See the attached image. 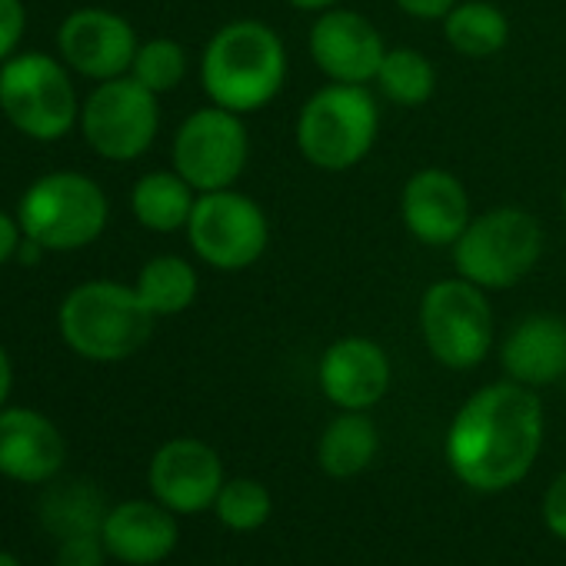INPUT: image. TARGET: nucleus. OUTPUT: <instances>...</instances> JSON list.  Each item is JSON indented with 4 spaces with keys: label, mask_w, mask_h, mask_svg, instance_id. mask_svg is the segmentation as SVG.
<instances>
[{
    "label": "nucleus",
    "mask_w": 566,
    "mask_h": 566,
    "mask_svg": "<svg viewBox=\"0 0 566 566\" xmlns=\"http://www.w3.org/2000/svg\"><path fill=\"white\" fill-rule=\"evenodd\" d=\"M154 314L134 287L114 280H87L57 311L61 340L84 360L117 364L134 357L154 334Z\"/></svg>",
    "instance_id": "obj_3"
},
{
    "label": "nucleus",
    "mask_w": 566,
    "mask_h": 566,
    "mask_svg": "<svg viewBox=\"0 0 566 566\" xmlns=\"http://www.w3.org/2000/svg\"><path fill=\"white\" fill-rule=\"evenodd\" d=\"M563 213H566V190H563Z\"/></svg>",
    "instance_id": "obj_36"
},
{
    "label": "nucleus",
    "mask_w": 566,
    "mask_h": 566,
    "mask_svg": "<svg viewBox=\"0 0 566 566\" xmlns=\"http://www.w3.org/2000/svg\"><path fill=\"white\" fill-rule=\"evenodd\" d=\"M193 187L177 170H154L144 174L130 190V210L140 227L154 233H174L187 227L193 213Z\"/></svg>",
    "instance_id": "obj_20"
},
{
    "label": "nucleus",
    "mask_w": 566,
    "mask_h": 566,
    "mask_svg": "<svg viewBox=\"0 0 566 566\" xmlns=\"http://www.w3.org/2000/svg\"><path fill=\"white\" fill-rule=\"evenodd\" d=\"M134 291L154 317H174L197 301V270L184 256L164 253L144 263Z\"/></svg>",
    "instance_id": "obj_23"
},
{
    "label": "nucleus",
    "mask_w": 566,
    "mask_h": 566,
    "mask_svg": "<svg viewBox=\"0 0 566 566\" xmlns=\"http://www.w3.org/2000/svg\"><path fill=\"white\" fill-rule=\"evenodd\" d=\"M150 493L174 513H200L217 503L223 486V463L217 450L193 437L164 443L150 460Z\"/></svg>",
    "instance_id": "obj_13"
},
{
    "label": "nucleus",
    "mask_w": 566,
    "mask_h": 566,
    "mask_svg": "<svg viewBox=\"0 0 566 566\" xmlns=\"http://www.w3.org/2000/svg\"><path fill=\"white\" fill-rule=\"evenodd\" d=\"M543 520H546V526H549L559 539H566V470H563V473L549 483V490H546Z\"/></svg>",
    "instance_id": "obj_30"
},
{
    "label": "nucleus",
    "mask_w": 566,
    "mask_h": 566,
    "mask_svg": "<svg viewBox=\"0 0 566 566\" xmlns=\"http://www.w3.org/2000/svg\"><path fill=\"white\" fill-rule=\"evenodd\" d=\"M311 57L334 84H370L377 81L387 48L364 14L331 8L311 31Z\"/></svg>",
    "instance_id": "obj_14"
},
{
    "label": "nucleus",
    "mask_w": 566,
    "mask_h": 566,
    "mask_svg": "<svg viewBox=\"0 0 566 566\" xmlns=\"http://www.w3.org/2000/svg\"><path fill=\"white\" fill-rule=\"evenodd\" d=\"M390 387V360L367 337H344L321 360V390L340 410H370Z\"/></svg>",
    "instance_id": "obj_17"
},
{
    "label": "nucleus",
    "mask_w": 566,
    "mask_h": 566,
    "mask_svg": "<svg viewBox=\"0 0 566 566\" xmlns=\"http://www.w3.org/2000/svg\"><path fill=\"white\" fill-rule=\"evenodd\" d=\"M21 240H24V230H21L18 217H11L8 210H0V266L18 256Z\"/></svg>",
    "instance_id": "obj_32"
},
{
    "label": "nucleus",
    "mask_w": 566,
    "mask_h": 566,
    "mask_svg": "<svg viewBox=\"0 0 566 566\" xmlns=\"http://www.w3.org/2000/svg\"><path fill=\"white\" fill-rule=\"evenodd\" d=\"M207 97L233 114L266 107L287 81L283 41L260 21H233L220 28L200 61Z\"/></svg>",
    "instance_id": "obj_2"
},
{
    "label": "nucleus",
    "mask_w": 566,
    "mask_h": 566,
    "mask_svg": "<svg viewBox=\"0 0 566 566\" xmlns=\"http://www.w3.org/2000/svg\"><path fill=\"white\" fill-rule=\"evenodd\" d=\"M67 463V440L57 423L31 407L0 410V476L48 483Z\"/></svg>",
    "instance_id": "obj_15"
},
{
    "label": "nucleus",
    "mask_w": 566,
    "mask_h": 566,
    "mask_svg": "<svg viewBox=\"0 0 566 566\" xmlns=\"http://www.w3.org/2000/svg\"><path fill=\"white\" fill-rule=\"evenodd\" d=\"M217 516L227 530L250 533L260 530L270 516V490L256 480H230L217 493Z\"/></svg>",
    "instance_id": "obj_27"
},
{
    "label": "nucleus",
    "mask_w": 566,
    "mask_h": 566,
    "mask_svg": "<svg viewBox=\"0 0 566 566\" xmlns=\"http://www.w3.org/2000/svg\"><path fill=\"white\" fill-rule=\"evenodd\" d=\"M177 520L174 510L150 500H127L107 510L101 539L107 556L130 566H154L167 559L177 546Z\"/></svg>",
    "instance_id": "obj_18"
},
{
    "label": "nucleus",
    "mask_w": 566,
    "mask_h": 566,
    "mask_svg": "<svg viewBox=\"0 0 566 566\" xmlns=\"http://www.w3.org/2000/svg\"><path fill=\"white\" fill-rule=\"evenodd\" d=\"M447 44L463 57H493L510 41V21L486 0H467L443 18Z\"/></svg>",
    "instance_id": "obj_22"
},
{
    "label": "nucleus",
    "mask_w": 566,
    "mask_h": 566,
    "mask_svg": "<svg viewBox=\"0 0 566 566\" xmlns=\"http://www.w3.org/2000/svg\"><path fill=\"white\" fill-rule=\"evenodd\" d=\"M247 127L223 107L193 111L174 137V170L200 193L227 190L247 167Z\"/></svg>",
    "instance_id": "obj_11"
},
{
    "label": "nucleus",
    "mask_w": 566,
    "mask_h": 566,
    "mask_svg": "<svg viewBox=\"0 0 566 566\" xmlns=\"http://www.w3.org/2000/svg\"><path fill=\"white\" fill-rule=\"evenodd\" d=\"M24 28H28L24 0H0V64L18 54Z\"/></svg>",
    "instance_id": "obj_28"
},
{
    "label": "nucleus",
    "mask_w": 566,
    "mask_h": 566,
    "mask_svg": "<svg viewBox=\"0 0 566 566\" xmlns=\"http://www.w3.org/2000/svg\"><path fill=\"white\" fill-rule=\"evenodd\" d=\"M11 387H14V367H11L8 350L0 347V410H4V403L11 397Z\"/></svg>",
    "instance_id": "obj_33"
},
{
    "label": "nucleus",
    "mask_w": 566,
    "mask_h": 566,
    "mask_svg": "<svg viewBox=\"0 0 566 566\" xmlns=\"http://www.w3.org/2000/svg\"><path fill=\"white\" fill-rule=\"evenodd\" d=\"M460 0H397V8L410 18H420V21H437V18H447Z\"/></svg>",
    "instance_id": "obj_31"
},
{
    "label": "nucleus",
    "mask_w": 566,
    "mask_h": 566,
    "mask_svg": "<svg viewBox=\"0 0 566 566\" xmlns=\"http://www.w3.org/2000/svg\"><path fill=\"white\" fill-rule=\"evenodd\" d=\"M107 516L104 506V493L91 483H64L54 486L44 500H41V520L48 523V530H54L61 539L67 536H81V533H101Z\"/></svg>",
    "instance_id": "obj_24"
},
{
    "label": "nucleus",
    "mask_w": 566,
    "mask_h": 566,
    "mask_svg": "<svg viewBox=\"0 0 566 566\" xmlns=\"http://www.w3.org/2000/svg\"><path fill=\"white\" fill-rule=\"evenodd\" d=\"M380 437L374 420L367 417V410H344V417L331 420V427L321 437L317 447V460L324 467V473L347 480L364 473L374 457H377Z\"/></svg>",
    "instance_id": "obj_21"
},
{
    "label": "nucleus",
    "mask_w": 566,
    "mask_h": 566,
    "mask_svg": "<svg viewBox=\"0 0 566 566\" xmlns=\"http://www.w3.org/2000/svg\"><path fill=\"white\" fill-rule=\"evenodd\" d=\"M107 556L101 533H81V536H67L61 539V553H57V566H101Z\"/></svg>",
    "instance_id": "obj_29"
},
{
    "label": "nucleus",
    "mask_w": 566,
    "mask_h": 566,
    "mask_svg": "<svg viewBox=\"0 0 566 566\" xmlns=\"http://www.w3.org/2000/svg\"><path fill=\"white\" fill-rule=\"evenodd\" d=\"M543 443V407L516 380L476 390L450 423L447 463L460 483L480 493H500L520 483L536 463Z\"/></svg>",
    "instance_id": "obj_1"
},
{
    "label": "nucleus",
    "mask_w": 566,
    "mask_h": 566,
    "mask_svg": "<svg viewBox=\"0 0 566 566\" xmlns=\"http://www.w3.org/2000/svg\"><path fill=\"white\" fill-rule=\"evenodd\" d=\"M160 127L157 94L134 77L101 81L81 107V130L87 147L104 160H137L150 150Z\"/></svg>",
    "instance_id": "obj_9"
},
{
    "label": "nucleus",
    "mask_w": 566,
    "mask_h": 566,
    "mask_svg": "<svg viewBox=\"0 0 566 566\" xmlns=\"http://www.w3.org/2000/svg\"><path fill=\"white\" fill-rule=\"evenodd\" d=\"M130 77L140 81L147 91H154L157 97L170 94L187 77V51L170 38L147 41L137 48V57L130 64Z\"/></svg>",
    "instance_id": "obj_26"
},
{
    "label": "nucleus",
    "mask_w": 566,
    "mask_h": 566,
    "mask_svg": "<svg viewBox=\"0 0 566 566\" xmlns=\"http://www.w3.org/2000/svg\"><path fill=\"white\" fill-rule=\"evenodd\" d=\"M0 111L31 140L54 144L81 120L67 64L48 54H18L0 64Z\"/></svg>",
    "instance_id": "obj_7"
},
{
    "label": "nucleus",
    "mask_w": 566,
    "mask_h": 566,
    "mask_svg": "<svg viewBox=\"0 0 566 566\" xmlns=\"http://www.w3.org/2000/svg\"><path fill=\"white\" fill-rule=\"evenodd\" d=\"M107 220V193L97 180L74 170L38 177L18 203V223L24 237L38 240L44 250L54 253L91 247L104 233Z\"/></svg>",
    "instance_id": "obj_4"
},
{
    "label": "nucleus",
    "mask_w": 566,
    "mask_h": 566,
    "mask_svg": "<svg viewBox=\"0 0 566 566\" xmlns=\"http://www.w3.org/2000/svg\"><path fill=\"white\" fill-rule=\"evenodd\" d=\"M407 230L430 247L457 243L470 223V200L463 184L447 170H417L400 197Z\"/></svg>",
    "instance_id": "obj_16"
},
{
    "label": "nucleus",
    "mask_w": 566,
    "mask_h": 566,
    "mask_svg": "<svg viewBox=\"0 0 566 566\" xmlns=\"http://www.w3.org/2000/svg\"><path fill=\"white\" fill-rule=\"evenodd\" d=\"M543 253V230L520 207H496L470 220L453 243V263L463 280L483 291H503L523 280Z\"/></svg>",
    "instance_id": "obj_6"
},
{
    "label": "nucleus",
    "mask_w": 566,
    "mask_h": 566,
    "mask_svg": "<svg viewBox=\"0 0 566 566\" xmlns=\"http://www.w3.org/2000/svg\"><path fill=\"white\" fill-rule=\"evenodd\" d=\"M137 34L134 28L104 8H81L64 18L57 31L61 61L91 81H114L124 77L137 57Z\"/></svg>",
    "instance_id": "obj_12"
},
{
    "label": "nucleus",
    "mask_w": 566,
    "mask_h": 566,
    "mask_svg": "<svg viewBox=\"0 0 566 566\" xmlns=\"http://www.w3.org/2000/svg\"><path fill=\"white\" fill-rule=\"evenodd\" d=\"M420 331L443 367L470 370L483 364L493 344V311L483 287L463 276L433 283L420 301Z\"/></svg>",
    "instance_id": "obj_8"
},
{
    "label": "nucleus",
    "mask_w": 566,
    "mask_h": 566,
    "mask_svg": "<svg viewBox=\"0 0 566 566\" xmlns=\"http://www.w3.org/2000/svg\"><path fill=\"white\" fill-rule=\"evenodd\" d=\"M377 127V101L364 84H331L304 104L297 144L314 167L340 174L370 154Z\"/></svg>",
    "instance_id": "obj_5"
},
{
    "label": "nucleus",
    "mask_w": 566,
    "mask_h": 566,
    "mask_svg": "<svg viewBox=\"0 0 566 566\" xmlns=\"http://www.w3.org/2000/svg\"><path fill=\"white\" fill-rule=\"evenodd\" d=\"M287 4H294L297 11H331L340 0H287Z\"/></svg>",
    "instance_id": "obj_34"
},
{
    "label": "nucleus",
    "mask_w": 566,
    "mask_h": 566,
    "mask_svg": "<svg viewBox=\"0 0 566 566\" xmlns=\"http://www.w3.org/2000/svg\"><path fill=\"white\" fill-rule=\"evenodd\" d=\"M500 364L523 387H549L566 377V321L553 314L523 317L503 340Z\"/></svg>",
    "instance_id": "obj_19"
},
{
    "label": "nucleus",
    "mask_w": 566,
    "mask_h": 566,
    "mask_svg": "<svg viewBox=\"0 0 566 566\" xmlns=\"http://www.w3.org/2000/svg\"><path fill=\"white\" fill-rule=\"evenodd\" d=\"M0 566H21V559L8 549H0Z\"/></svg>",
    "instance_id": "obj_35"
},
{
    "label": "nucleus",
    "mask_w": 566,
    "mask_h": 566,
    "mask_svg": "<svg viewBox=\"0 0 566 566\" xmlns=\"http://www.w3.org/2000/svg\"><path fill=\"white\" fill-rule=\"evenodd\" d=\"M377 87L387 101H394L400 107H420L430 101V94L437 87V71L420 51L397 48V51H387V57L377 71Z\"/></svg>",
    "instance_id": "obj_25"
},
{
    "label": "nucleus",
    "mask_w": 566,
    "mask_h": 566,
    "mask_svg": "<svg viewBox=\"0 0 566 566\" xmlns=\"http://www.w3.org/2000/svg\"><path fill=\"white\" fill-rule=\"evenodd\" d=\"M187 237L193 253L213 270H243L256 263L270 243V227L263 210L237 190L200 193L187 220Z\"/></svg>",
    "instance_id": "obj_10"
}]
</instances>
